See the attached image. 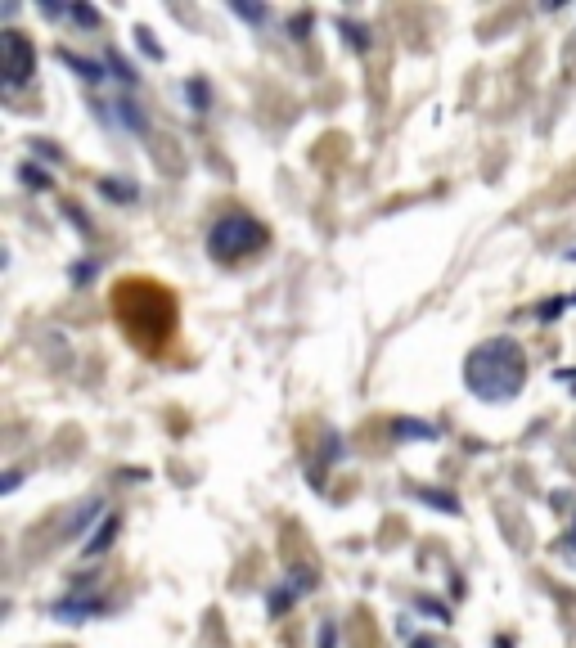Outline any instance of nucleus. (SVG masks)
I'll use <instances>...</instances> for the list:
<instances>
[{
	"label": "nucleus",
	"instance_id": "obj_13",
	"mask_svg": "<svg viewBox=\"0 0 576 648\" xmlns=\"http://www.w3.org/2000/svg\"><path fill=\"white\" fill-rule=\"evenodd\" d=\"M135 36H140V50H149L153 59H162V50H158V45H153V32H144V27H140V32H135Z\"/></svg>",
	"mask_w": 576,
	"mask_h": 648
},
{
	"label": "nucleus",
	"instance_id": "obj_4",
	"mask_svg": "<svg viewBox=\"0 0 576 648\" xmlns=\"http://www.w3.org/2000/svg\"><path fill=\"white\" fill-rule=\"evenodd\" d=\"M0 72H5V86H23V81L36 72V50L23 32L0 36Z\"/></svg>",
	"mask_w": 576,
	"mask_h": 648
},
{
	"label": "nucleus",
	"instance_id": "obj_14",
	"mask_svg": "<svg viewBox=\"0 0 576 648\" xmlns=\"http://www.w3.org/2000/svg\"><path fill=\"white\" fill-rule=\"evenodd\" d=\"M104 194H113V198H131L135 189H126V185H108V180H104Z\"/></svg>",
	"mask_w": 576,
	"mask_h": 648
},
{
	"label": "nucleus",
	"instance_id": "obj_5",
	"mask_svg": "<svg viewBox=\"0 0 576 648\" xmlns=\"http://www.w3.org/2000/svg\"><path fill=\"white\" fill-rule=\"evenodd\" d=\"M392 432H396V437H414V441H432V437H437V428H432V423H414V419H396Z\"/></svg>",
	"mask_w": 576,
	"mask_h": 648
},
{
	"label": "nucleus",
	"instance_id": "obj_7",
	"mask_svg": "<svg viewBox=\"0 0 576 648\" xmlns=\"http://www.w3.org/2000/svg\"><path fill=\"white\" fill-rule=\"evenodd\" d=\"M419 495L432 504V509H441V513H459V500H455V495H446V491H419Z\"/></svg>",
	"mask_w": 576,
	"mask_h": 648
},
{
	"label": "nucleus",
	"instance_id": "obj_11",
	"mask_svg": "<svg viewBox=\"0 0 576 648\" xmlns=\"http://www.w3.org/2000/svg\"><path fill=\"white\" fill-rule=\"evenodd\" d=\"M189 99H194V108H207V86L203 81H189Z\"/></svg>",
	"mask_w": 576,
	"mask_h": 648
},
{
	"label": "nucleus",
	"instance_id": "obj_8",
	"mask_svg": "<svg viewBox=\"0 0 576 648\" xmlns=\"http://www.w3.org/2000/svg\"><path fill=\"white\" fill-rule=\"evenodd\" d=\"M113 531H117V518H108L104 527L95 531V540H90V545H86V554H99V549H104V545H113Z\"/></svg>",
	"mask_w": 576,
	"mask_h": 648
},
{
	"label": "nucleus",
	"instance_id": "obj_6",
	"mask_svg": "<svg viewBox=\"0 0 576 648\" xmlns=\"http://www.w3.org/2000/svg\"><path fill=\"white\" fill-rule=\"evenodd\" d=\"M63 63H68V68H77V72H81V77H86V81H99V77H104V68H99V63H90V59H77V54H68V50H63Z\"/></svg>",
	"mask_w": 576,
	"mask_h": 648
},
{
	"label": "nucleus",
	"instance_id": "obj_9",
	"mask_svg": "<svg viewBox=\"0 0 576 648\" xmlns=\"http://www.w3.org/2000/svg\"><path fill=\"white\" fill-rule=\"evenodd\" d=\"M99 612V603H59V617H90Z\"/></svg>",
	"mask_w": 576,
	"mask_h": 648
},
{
	"label": "nucleus",
	"instance_id": "obj_12",
	"mask_svg": "<svg viewBox=\"0 0 576 648\" xmlns=\"http://www.w3.org/2000/svg\"><path fill=\"white\" fill-rule=\"evenodd\" d=\"M23 180H27V185H36V189L50 185V176H45V171H36V167H23Z\"/></svg>",
	"mask_w": 576,
	"mask_h": 648
},
{
	"label": "nucleus",
	"instance_id": "obj_16",
	"mask_svg": "<svg viewBox=\"0 0 576 648\" xmlns=\"http://www.w3.org/2000/svg\"><path fill=\"white\" fill-rule=\"evenodd\" d=\"M414 648H432V644H428V639H414Z\"/></svg>",
	"mask_w": 576,
	"mask_h": 648
},
{
	"label": "nucleus",
	"instance_id": "obj_2",
	"mask_svg": "<svg viewBox=\"0 0 576 648\" xmlns=\"http://www.w3.org/2000/svg\"><path fill=\"white\" fill-rule=\"evenodd\" d=\"M117 320L126 324V333H131L135 342L158 347L171 333V324H176V306H171V297L162 293L158 284H149V279H126V284L117 288Z\"/></svg>",
	"mask_w": 576,
	"mask_h": 648
},
{
	"label": "nucleus",
	"instance_id": "obj_10",
	"mask_svg": "<svg viewBox=\"0 0 576 648\" xmlns=\"http://www.w3.org/2000/svg\"><path fill=\"white\" fill-rule=\"evenodd\" d=\"M68 18H77V23H86V27H95V23H99V14H95V9H86V5H72V9H68Z\"/></svg>",
	"mask_w": 576,
	"mask_h": 648
},
{
	"label": "nucleus",
	"instance_id": "obj_1",
	"mask_svg": "<svg viewBox=\"0 0 576 648\" xmlns=\"http://www.w3.org/2000/svg\"><path fill=\"white\" fill-rule=\"evenodd\" d=\"M464 383L482 401H513L527 383V356L513 338H486L468 351L464 360Z\"/></svg>",
	"mask_w": 576,
	"mask_h": 648
},
{
	"label": "nucleus",
	"instance_id": "obj_3",
	"mask_svg": "<svg viewBox=\"0 0 576 648\" xmlns=\"http://www.w3.org/2000/svg\"><path fill=\"white\" fill-rule=\"evenodd\" d=\"M261 243H266V225L252 221L248 212L221 216V221L212 225V234H207V252H212L216 261H243V257H252Z\"/></svg>",
	"mask_w": 576,
	"mask_h": 648
},
{
	"label": "nucleus",
	"instance_id": "obj_15",
	"mask_svg": "<svg viewBox=\"0 0 576 648\" xmlns=\"http://www.w3.org/2000/svg\"><path fill=\"white\" fill-rule=\"evenodd\" d=\"M320 648H333V626H324V630H320Z\"/></svg>",
	"mask_w": 576,
	"mask_h": 648
}]
</instances>
